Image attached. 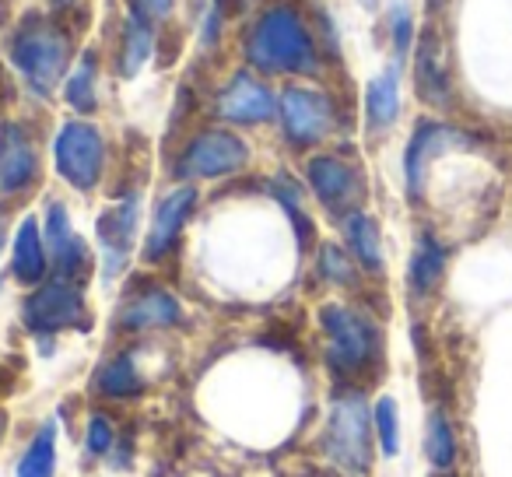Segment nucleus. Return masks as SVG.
<instances>
[{
	"mask_svg": "<svg viewBox=\"0 0 512 477\" xmlns=\"http://www.w3.org/2000/svg\"><path fill=\"white\" fill-rule=\"evenodd\" d=\"M200 207V190L197 183H179L165 193L162 200L155 204L148 218V232H144V246H141V257L148 264H162L176 253L179 239H183L186 225L193 221Z\"/></svg>",
	"mask_w": 512,
	"mask_h": 477,
	"instance_id": "obj_14",
	"label": "nucleus"
},
{
	"mask_svg": "<svg viewBox=\"0 0 512 477\" xmlns=\"http://www.w3.org/2000/svg\"><path fill=\"white\" fill-rule=\"evenodd\" d=\"M172 4H176V0H130V11H137L141 18L158 25L172 15Z\"/></svg>",
	"mask_w": 512,
	"mask_h": 477,
	"instance_id": "obj_31",
	"label": "nucleus"
},
{
	"mask_svg": "<svg viewBox=\"0 0 512 477\" xmlns=\"http://www.w3.org/2000/svg\"><path fill=\"white\" fill-rule=\"evenodd\" d=\"M477 134L456 127L449 120L439 116H425V120L414 123L411 137L404 144V190L411 204H421L428 193V179H432V165L442 162L449 155H460V151H474L477 148Z\"/></svg>",
	"mask_w": 512,
	"mask_h": 477,
	"instance_id": "obj_6",
	"label": "nucleus"
},
{
	"mask_svg": "<svg viewBox=\"0 0 512 477\" xmlns=\"http://www.w3.org/2000/svg\"><path fill=\"white\" fill-rule=\"evenodd\" d=\"M211 113L221 127H267L278 120V92L246 67L221 85Z\"/></svg>",
	"mask_w": 512,
	"mask_h": 477,
	"instance_id": "obj_13",
	"label": "nucleus"
},
{
	"mask_svg": "<svg viewBox=\"0 0 512 477\" xmlns=\"http://www.w3.org/2000/svg\"><path fill=\"white\" fill-rule=\"evenodd\" d=\"M242 57L260 78H316L323 71V50L309 15L292 0H274L242 39Z\"/></svg>",
	"mask_w": 512,
	"mask_h": 477,
	"instance_id": "obj_1",
	"label": "nucleus"
},
{
	"mask_svg": "<svg viewBox=\"0 0 512 477\" xmlns=\"http://www.w3.org/2000/svg\"><path fill=\"white\" fill-rule=\"evenodd\" d=\"M372 428H376V449L379 456L393 460L400 456V439H404V428H400V404L393 393H379L372 400Z\"/></svg>",
	"mask_w": 512,
	"mask_h": 477,
	"instance_id": "obj_28",
	"label": "nucleus"
},
{
	"mask_svg": "<svg viewBox=\"0 0 512 477\" xmlns=\"http://www.w3.org/2000/svg\"><path fill=\"white\" fill-rule=\"evenodd\" d=\"M39 221H43V239L46 250H50V278L85 285V278L92 274V250H88L85 235L74 228L67 204L64 200H46V211Z\"/></svg>",
	"mask_w": 512,
	"mask_h": 477,
	"instance_id": "obj_15",
	"label": "nucleus"
},
{
	"mask_svg": "<svg viewBox=\"0 0 512 477\" xmlns=\"http://www.w3.org/2000/svg\"><path fill=\"white\" fill-rule=\"evenodd\" d=\"M341 243L351 253V260L358 264V271L369 278H383L386 274V246H383V225L376 221V214L351 211L341 221Z\"/></svg>",
	"mask_w": 512,
	"mask_h": 477,
	"instance_id": "obj_20",
	"label": "nucleus"
},
{
	"mask_svg": "<svg viewBox=\"0 0 512 477\" xmlns=\"http://www.w3.org/2000/svg\"><path fill=\"white\" fill-rule=\"evenodd\" d=\"M386 25H390L393 64L404 67L407 60H411V53H414V43H418V25H414V15H411V8H407L404 0H397V4L390 8V18H386Z\"/></svg>",
	"mask_w": 512,
	"mask_h": 477,
	"instance_id": "obj_30",
	"label": "nucleus"
},
{
	"mask_svg": "<svg viewBox=\"0 0 512 477\" xmlns=\"http://www.w3.org/2000/svg\"><path fill=\"white\" fill-rule=\"evenodd\" d=\"M316 278L327 288H358L362 271L351 260V253L344 250V243H320V250H316Z\"/></svg>",
	"mask_w": 512,
	"mask_h": 477,
	"instance_id": "obj_27",
	"label": "nucleus"
},
{
	"mask_svg": "<svg viewBox=\"0 0 512 477\" xmlns=\"http://www.w3.org/2000/svg\"><path fill=\"white\" fill-rule=\"evenodd\" d=\"M186 323V309L172 288L162 281H141L120 299L113 316L116 334L123 337H144V334H165Z\"/></svg>",
	"mask_w": 512,
	"mask_h": 477,
	"instance_id": "obj_11",
	"label": "nucleus"
},
{
	"mask_svg": "<svg viewBox=\"0 0 512 477\" xmlns=\"http://www.w3.org/2000/svg\"><path fill=\"white\" fill-rule=\"evenodd\" d=\"M414 88L418 99L432 109L453 106V74H449L446 43L435 29H425L414 43Z\"/></svg>",
	"mask_w": 512,
	"mask_h": 477,
	"instance_id": "obj_18",
	"label": "nucleus"
},
{
	"mask_svg": "<svg viewBox=\"0 0 512 477\" xmlns=\"http://www.w3.org/2000/svg\"><path fill=\"white\" fill-rule=\"evenodd\" d=\"M316 327H320L323 365H327L334 386H365V379L383 369V323L365 306L330 299L316 309Z\"/></svg>",
	"mask_w": 512,
	"mask_h": 477,
	"instance_id": "obj_2",
	"label": "nucleus"
},
{
	"mask_svg": "<svg viewBox=\"0 0 512 477\" xmlns=\"http://www.w3.org/2000/svg\"><path fill=\"white\" fill-rule=\"evenodd\" d=\"M323 463L330 474L369 477L376 467V428H372V400L365 386H334L323 411V428L316 435Z\"/></svg>",
	"mask_w": 512,
	"mask_h": 477,
	"instance_id": "obj_3",
	"label": "nucleus"
},
{
	"mask_svg": "<svg viewBox=\"0 0 512 477\" xmlns=\"http://www.w3.org/2000/svg\"><path fill=\"white\" fill-rule=\"evenodd\" d=\"M446 267H449V246L439 239V232L432 228H421L414 235L411 257H407V292L414 302L432 299L435 292L446 281Z\"/></svg>",
	"mask_w": 512,
	"mask_h": 477,
	"instance_id": "obj_19",
	"label": "nucleus"
},
{
	"mask_svg": "<svg viewBox=\"0 0 512 477\" xmlns=\"http://www.w3.org/2000/svg\"><path fill=\"white\" fill-rule=\"evenodd\" d=\"M43 176L39 144L25 123H0V200L25 197Z\"/></svg>",
	"mask_w": 512,
	"mask_h": 477,
	"instance_id": "obj_16",
	"label": "nucleus"
},
{
	"mask_svg": "<svg viewBox=\"0 0 512 477\" xmlns=\"http://www.w3.org/2000/svg\"><path fill=\"white\" fill-rule=\"evenodd\" d=\"M81 0H53V8H60V11H67V8H78Z\"/></svg>",
	"mask_w": 512,
	"mask_h": 477,
	"instance_id": "obj_33",
	"label": "nucleus"
},
{
	"mask_svg": "<svg viewBox=\"0 0 512 477\" xmlns=\"http://www.w3.org/2000/svg\"><path fill=\"white\" fill-rule=\"evenodd\" d=\"M365 130L372 137H383L397 127L400 109H404V95H400V67L390 64L379 74H372L365 85Z\"/></svg>",
	"mask_w": 512,
	"mask_h": 477,
	"instance_id": "obj_22",
	"label": "nucleus"
},
{
	"mask_svg": "<svg viewBox=\"0 0 512 477\" xmlns=\"http://www.w3.org/2000/svg\"><path fill=\"white\" fill-rule=\"evenodd\" d=\"M11 278L25 288H36L50 278V250L43 239V221L36 214H25L11 235Z\"/></svg>",
	"mask_w": 512,
	"mask_h": 477,
	"instance_id": "obj_21",
	"label": "nucleus"
},
{
	"mask_svg": "<svg viewBox=\"0 0 512 477\" xmlns=\"http://www.w3.org/2000/svg\"><path fill=\"white\" fill-rule=\"evenodd\" d=\"M435 477H460L456 470H435Z\"/></svg>",
	"mask_w": 512,
	"mask_h": 477,
	"instance_id": "obj_34",
	"label": "nucleus"
},
{
	"mask_svg": "<svg viewBox=\"0 0 512 477\" xmlns=\"http://www.w3.org/2000/svg\"><path fill=\"white\" fill-rule=\"evenodd\" d=\"M421 449H425V460L432 463V470H453L456 460H460V439H456L453 421H449V414L442 407H432L425 414Z\"/></svg>",
	"mask_w": 512,
	"mask_h": 477,
	"instance_id": "obj_25",
	"label": "nucleus"
},
{
	"mask_svg": "<svg viewBox=\"0 0 512 477\" xmlns=\"http://www.w3.org/2000/svg\"><path fill=\"white\" fill-rule=\"evenodd\" d=\"M8 57L15 64V71L22 74L25 88L36 99H50L60 88V81H67V74H71V32L53 15L32 11V15L22 18V25L11 36Z\"/></svg>",
	"mask_w": 512,
	"mask_h": 477,
	"instance_id": "obj_4",
	"label": "nucleus"
},
{
	"mask_svg": "<svg viewBox=\"0 0 512 477\" xmlns=\"http://www.w3.org/2000/svg\"><path fill=\"white\" fill-rule=\"evenodd\" d=\"M302 172H306L313 200L334 221H341L344 214L365 207L369 176H365V165L355 155H344V151H313L306 158V169Z\"/></svg>",
	"mask_w": 512,
	"mask_h": 477,
	"instance_id": "obj_10",
	"label": "nucleus"
},
{
	"mask_svg": "<svg viewBox=\"0 0 512 477\" xmlns=\"http://www.w3.org/2000/svg\"><path fill=\"white\" fill-rule=\"evenodd\" d=\"M22 327L36 341H53L60 334H88L92 309L85 299V285L46 278L43 285L29 288V295L22 299Z\"/></svg>",
	"mask_w": 512,
	"mask_h": 477,
	"instance_id": "obj_5",
	"label": "nucleus"
},
{
	"mask_svg": "<svg viewBox=\"0 0 512 477\" xmlns=\"http://www.w3.org/2000/svg\"><path fill=\"white\" fill-rule=\"evenodd\" d=\"M141 214H144L141 190H127L99 214V221H95L102 281H106V285L120 281L123 271L130 267V257H134V250H137V232H141Z\"/></svg>",
	"mask_w": 512,
	"mask_h": 477,
	"instance_id": "obj_12",
	"label": "nucleus"
},
{
	"mask_svg": "<svg viewBox=\"0 0 512 477\" xmlns=\"http://www.w3.org/2000/svg\"><path fill=\"white\" fill-rule=\"evenodd\" d=\"M53 169L71 190L95 193L109 169V141L92 120H67L53 134Z\"/></svg>",
	"mask_w": 512,
	"mask_h": 477,
	"instance_id": "obj_9",
	"label": "nucleus"
},
{
	"mask_svg": "<svg viewBox=\"0 0 512 477\" xmlns=\"http://www.w3.org/2000/svg\"><path fill=\"white\" fill-rule=\"evenodd\" d=\"M281 137L295 151H316L341 130V106L316 85H288L278 95Z\"/></svg>",
	"mask_w": 512,
	"mask_h": 477,
	"instance_id": "obj_7",
	"label": "nucleus"
},
{
	"mask_svg": "<svg viewBox=\"0 0 512 477\" xmlns=\"http://www.w3.org/2000/svg\"><path fill=\"white\" fill-rule=\"evenodd\" d=\"M64 102L85 120L99 109V53L85 50L64 81Z\"/></svg>",
	"mask_w": 512,
	"mask_h": 477,
	"instance_id": "obj_26",
	"label": "nucleus"
},
{
	"mask_svg": "<svg viewBox=\"0 0 512 477\" xmlns=\"http://www.w3.org/2000/svg\"><path fill=\"white\" fill-rule=\"evenodd\" d=\"M155 53V22L141 18L137 11H130L123 18V29H120V50H116V74L120 78H137L144 71V64L151 60Z\"/></svg>",
	"mask_w": 512,
	"mask_h": 477,
	"instance_id": "obj_24",
	"label": "nucleus"
},
{
	"mask_svg": "<svg viewBox=\"0 0 512 477\" xmlns=\"http://www.w3.org/2000/svg\"><path fill=\"white\" fill-rule=\"evenodd\" d=\"M0 439H4V414H0Z\"/></svg>",
	"mask_w": 512,
	"mask_h": 477,
	"instance_id": "obj_35",
	"label": "nucleus"
},
{
	"mask_svg": "<svg viewBox=\"0 0 512 477\" xmlns=\"http://www.w3.org/2000/svg\"><path fill=\"white\" fill-rule=\"evenodd\" d=\"M120 425L113 421L109 411H92L85 418V435H81V449H85L88 460H109L120 442Z\"/></svg>",
	"mask_w": 512,
	"mask_h": 477,
	"instance_id": "obj_29",
	"label": "nucleus"
},
{
	"mask_svg": "<svg viewBox=\"0 0 512 477\" xmlns=\"http://www.w3.org/2000/svg\"><path fill=\"white\" fill-rule=\"evenodd\" d=\"M253 162V148L232 127H204L179 148L172 176L179 183H207V179L239 176Z\"/></svg>",
	"mask_w": 512,
	"mask_h": 477,
	"instance_id": "obj_8",
	"label": "nucleus"
},
{
	"mask_svg": "<svg viewBox=\"0 0 512 477\" xmlns=\"http://www.w3.org/2000/svg\"><path fill=\"white\" fill-rule=\"evenodd\" d=\"M60 463V421L43 418L32 428L22 456L15 463V477H57Z\"/></svg>",
	"mask_w": 512,
	"mask_h": 477,
	"instance_id": "obj_23",
	"label": "nucleus"
},
{
	"mask_svg": "<svg viewBox=\"0 0 512 477\" xmlns=\"http://www.w3.org/2000/svg\"><path fill=\"white\" fill-rule=\"evenodd\" d=\"M151 386V376L144 372L141 348H123L106 355L95 365L92 379H88V390L95 400H106V404H127V400L144 397Z\"/></svg>",
	"mask_w": 512,
	"mask_h": 477,
	"instance_id": "obj_17",
	"label": "nucleus"
},
{
	"mask_svg": "<svg viewBox=\"0 0 512 477\" xmlns=\"http://www.w3.org/2000/svg\"><path fill=\"white\" fill-rule=\"evenodd\" d=\"M0 288H4V274H0Z\"/></svg>",
	"mask_w": 512,
	"mask_h": 477,
	"instance_id": "obj_36",
	"label": "nucleus"
},
{
	"mask_svg": "<svg viewBox=\"0 0 512 477\" xmlns=\"http://www.w3.org/2000/svg\"><path fill=\"white\" fill-rule=\"evenodd\" d=\"M11 246V232H8V204L0 200V253Z\"/></svg>",
	"mask_w": 512,
	"mask_h": 477,
	"instance_id": "obj_32",
	"label": "nucleus"
}]
</instances>
